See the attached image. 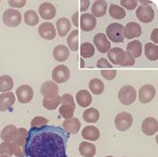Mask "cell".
I'll return each instance as SVG.
<instances>
[{
	"label": "cell",
	"instance_id": "cell-1",
	"mask_svg": "<svg viewBox=\"0 0 158 157\" xmlns=\"http://www.w3.org/2000/svg\"><path fill=\"white\" fill-rule=\"evenodd\" d=\"M69 134L59 126L44 125L27 132L25 155L27 157H68Z\"/></svg>",
	"mask_w": 158,
	"mask_h": 157
},
{
	"label": "cell",
	"instance_id": "cell-2",
	"mask_svg": "<svg viewBox=\"0 0 158 157\" xmlns=\"http://www.w3.org/2000/svg\"><path fill=\"white\" fill-rule=\"evenodd\" d=\"M76 105L73 97L70 94H64L61 96V106L60 107V114L65 119L69 120L73 118Z\"/></svg>",
	"mask_w": 158,
	"mask_h": 157
},
{
	"label": "cell",
	"instance_id": "cell-3",
	"mask_svg": "<svg viewBox=\"0 0 158 157\" xmlns=\"http://www.w3.org/2000/svg\"><path fill=\"white\" fill-rule=\"evenodd\" d=\"M27 137V131L25 128H19L18 135L15 140L11 143L13 146L14 155L18 157H24L25 155V146L26 140Z\"/></svg>",
	"mask_w": 158,
	"mask_h": 157
},
{
	"label": "cell",
	"instance_id": "cell-4",
	"mask_svg": "<svg viewBox=\"0 0 158 157\" xmlns=\"http://www.w3.org/2000/svg\"><path fill=\"white\" fill-rule=\"evenodd\" d=\"M119 101L123 105H131L136 100V90L135 87L131 85H125L121 88L118 93Z\"/></svg>",
	"mask_w": 158,
	"mask_h": 157
},
{
	"label": "cell",
	"instance_id": "cell-5",
	"mask_svg": "<svg viewBox=\"0 0 158 157\" xmlns=\"http://www.w3.org/2000/svg\"><path fill=\"white\" fill-rule=\"evenodd\" d=\"M106 35L111 41L114 43H123V26L118 23H112L106 29Z\"/></svg>",
	"mask_w": 158,
	"mask_h": 157
},
{
	"label": "cell",
	"instance_id": "cell-6",
	"mask_svg": "<svg viewBox=\"0 0 158 157\" xmlns=\"http://www.w3.org/2000/svg\"><path fill=\"white\" fill-rule=\"evenodd\" d=\"M133 122L134 119L132 114L125 112H120L119 114H117L114 120L116 129L120 132H125L128 129H130V127L133 124Z\"/></svg>",
	"mask_w": 158,
	"mask_h": 157
},
{
	"label": "cell",
	"instance_id": "cell-7",
	"mask_svg": "<svg viewBox=\"0 0 158 157\" xmlns=\"http://www.w3.org/2000/svg\"><path fill=\"white\" fill-rule=\"evenodd\" d=\"M22 20V15L16 9H6L3 14V22L9 27H16L19 26Z\"/></svg>",
	"mask_w": 158,
	"mask_h": 157
},
{
	"label": "cell",
	"instance_id": "cell-8",
	"mask_svg": "<svg viewBox=\"0 0 158 157\" xmlns=\"http://www.w3.org/2000/svg\"><path fill=\"white\" fill-rule=\"evenodd\" d=\"M51 76L55 83H65L70 78L69 68L65 65H59L53 69Z\"/></svg>",
	"mask_w": 158,
	"mask_h": 157
},
{
	"label": "cell",
	"instance_id": "cell-9",
	"mask_svg": "<svg viewBox=\"0 0 158 157\" xmlns=\"http://www.w3.org/2000/svg\"><path fill=\"white\" fill-rule=\"evenodd\" d=\"M156 95V88L151 84H145L142 86L139 90V101L141 103H148L154 100V98Z\"/></svg>",
	"mask_w": 158,
	"mask_h": 157
},
{
	"label": "cell",
	"instance_id": "cell-10",
	"mask_svg": "<svg viewBox=\"0 0 158 157\" xmlns=\"http://www.w3.org/2000/svg\"><path fill=\"white\" fill-rule=\"evenodd\" d=\"M135 14L137 19L143 23H151L155 19V11L151 6H140Z\"/></svg>",
	"mask_w": 158,
	"mask_h": 157
},
{
	"label": "cell",
	"instance_id": "cell-11",
	"mask_svg": "<svg viewBox=\"0 0 158 157\" xmlns=\"http://www.w3.org/2000/svg\"><path fill=\"white\" fill-rule=\"evenodd\" d=\"M40 93L46 99L56 98L59 96V86L51 81H47L41 85Z\"/></svg>",
	"mask_w": 158,
	"mask_h": 157
},
{
	"label": "cell",
	"instance_id": "cell-12",
	"mask_svg": "<svg viewBox=\"0 0 158 157\" xmlns=\"http://www.w3.org/2000/svg\"><path fill=\"white\" fill-rule=\"evenodd\" d=\"M93 43L101 53H106L111 49V42L103 33H98L93 38Z\"/></svg>",
	"mask_w": 158,
	"mask_h": 157
},
{
	"label": "cell",
	"instance_id": "cell-13",
	"mask_svg": "<svg viewBox=\"0 0 158 157\" xmlns=\"http://www.w3.org/2000/svg\"><path fill=\"white\" fill-rule=\"evenodd\" d=\"M18 100L20 103H28L34 96V90L29 85H21L16 91Z\"/></svg>",
	"mask_w": 158,
	"mask_h": 157
},
{
	"label": "cell",
	"instance_id": "cell-14",
	"mask_svg": "<svg viewBox=\"0 0 158 157\" xmlns=\"http://www.w3.org/2000/svg\"><path fill=\"white\" fill-rule=\"evenodd\" d=\"M39 34L44 39L52 40L56 38L57 32H56V28L52 23L44 22L39 27Z\"/></svg>",
	"mask_w": 158,
	"mask_h": 157
},
{
	"label": "cell",
	"instance_id": "cell-15",
	"mask_svg": "<svg viewBox=\"0 0 158 157\" xmlns=\"http://www.w3.org/2000/svg\"><path fill=\"white\" fill-rule=\"evenodd\" d=\"M142 35V27L136 22H129L123 27V38L127 39H133Z\"/></svg>",
	"mask_w": 158,
	"mask_h": 157
},
{
	"label": "cell",
	"instance_id": "cell-16",
	"mask_svg": "<svg viewBox=\"0 0 158 157\" xmlns=\"http://www.w3.org/2000/svg\"><path fill=\"white\" fill-rule=\"evenodd\" d=\"M142 131L147 136H152L158 132L157 120L153 117H148L142 123Z\"/></svg>",
	"mask_w": 158,
	"mask_h": 157
},
{
	"label": "cell",
	"instance_id": "cell-17",
	"mask_svg": "<svg viewBox=\"0 0 158 157\" xmlns=\"http://www.w3.org/2000/svg\"><path fill=\"white\" fill-rule=\"evenodd\" d=\"M39 13L43 19L50 20L54 19L56 16V7L52 4L48 2H45L40 6Z\"/></svg>",
	"mask_w": 158,
	"mask_h": 157
},
{
	"label": "cell",
	"instance_id": "cell-18",
	"mask_svg": "<svg viewBox=\"0 0 158 157\" xmlns=\"http://www.w3.org/2000/svg\"><path fill=\"white\" fill-rule=\"evenodd\" d=\"M80 24H81V27L83 31L89 32V31H91L95 28L97 20L91 14L84 13L81 17Z\"/></svg>",
	"mask_w": 158,
	"mask_h": 157
},
{
	"label": "cell",
	"instance_id": "cell-19",
	"mask_svg": "<svg viewBox=\"0 0 158 157\" xmlns=\"http://www.w3.org/2000/svg\"><path fill=\"white\" fill-rule=\"evenodd\" d=\"M16 101V97L13 92H4L0 95V112H6L12 107Z\"/></svg>",
	"mask_w": 158,
	"mask_h": 157
},
{
	"label": "cell",
	"instance_id": "cell-20",
	"mask_svg": "<svg viewBox=\"0 0 158 157\" xmlns=\"http://www.w3.org/2000/svg\"><path fill=\"white\" fill-rule=\"evenodd\" d=\"M18 132H19V128H17L13 124H8V125L5 126L4 129L2 130L1 134H0V138L4 142L12 143L15 140V138L17 137Z\"/></svg>",
	"mask_w": 158,
	"mask_h": 157
},
{
	"label": "cell",
	"instance_id": "cell-21",
	"mask_svg": "<svg viewBox=\"0 0 158 157\" xmlns=\"http://www.w3.org/2000/svg\"><path fill=\"white\" fill-rule=\"evenodd\" d=\"M81 122L78 118H71L69 120H65L62 123V127L64 131L68 134H76L80 132L81 129Z\"/></svg>",
	"mask_w": 158,
	"mask_h": 157
},
{
	"label": "cell",
	"instance_id": "cell-22",
	"mask_svg": "<svg viewBox=\"0 0 158 157\" xmlns=\"http://www.w3.org/2000/svg\"><path fill=\"white\" fill-rule=\"evenodd\" d=\"M107 3L106 1L103 0H97L93 3V5L91 6V12H92V16L96 19V18H102L103 16H105L106 11H107Z\"/></svg>",
	"mask_w": 158,
	"mask_h": 157
},
{
	"label": "cell",
	"instance_id": "cell-23",
	"mask_svg": "<svg viewBox=\"0 0 158 157\" xmlns=\"http://www.w3.org/2000/svg\"><path fill=\"white\" fill-rule=\"evenodd\" d=\"M69 48L64 45H59L53 49V58L59 62H64L69 59Z\"/></svg>",
	"mask_w": 158,
	"mask_h": 157
},
{
	"label": "cell",
	"instance_id": "cell-24",
	"mask_svg": "<svg viewBox=\"0 0 158 157\" xmlns=\"http://www.w3.org/2000/svg\"><path fill=\"white\" fill-rule=\"evenodd\" d=\"M76 101H77L78 104L81 107L86 108V107H89L91 104L92 97H91L90 93L88 90H81L77 92V94H76Z\"/></svg>",
	"mask_w": 158,
	"mask_h": 157
},
{
	"label": "cell",
	"instance_id": "cell-25",
	"mask_svg": "<svg viewBox=\"0 0 158 157\" xmlns=\"http://www.w3.org/2000/svg\"><path fill=\"white\" fill-rule=\"evenodd\" d=\"M81 135H82V138L85 140L95 142L100 138V131L95 126L89 125L83 128L81 132Z\"/></svg>",
	"mask_w": 158,
	"mask_h": 157
},
{
	"label": "cell",
	"instance_id": "cell-26",
	"mask_svg": "<svg viewBox=\"0 0 158 157\" xmlns=\"http://www.w3.org/2000/svg\"><path fill=\"white\" fill-rule=\"evenodd\" d=\"M80 155L83 157H93L96 155V147L93 143L81 142L79 146Z\"/></svg>",
	"mask_w": 158,
	"mask_h": 157
},
{
	"label": "cell",
	"instance_id": "cell-27",
	"mask_svg": "<svg viewBox=\"0 0 158 157\" xmlns=\"http://www.w3.org/2000/svg\"><path fill=\"white\" fill-rule=\"evenodd\" d=\"M56 27L58 30V34L60 37H66L67 34L69 32L71 28V24L70 21L66 18H61L57 20L56 22Z\"/></svg>",
	"mask_w": 158,
	"mask_h": 157
},
{
	"label": "cell",
	"instance_id": "cell-28",
	"mask_svg": "<svg viewBox=\"0 0 158 157\" xmlns=\"http://www.w3.org/2000/svg\"><path fill=\"white\" fill-rule=\"evenodd\" d=\"M126 50L134 59L139 58L143 52V45H142L141 41L134 40V41H131L127 44Z\"/></svg>",
	"mask_w": 158,
	"mask_h": 157
},
{
	"label": "cell",
	"instance_id": "cell-29",
	"mask_svg": "<svg viewBox=\"0 0 158 157\" xmlns=\"http://www.w3.org/2000/svg\"><path fill=\"white\" fill-rule=\"evenodd\" d=\"M135 63V60L127 52L123 50L121 54L118 57V60L116 61V65H120L123 67H130L134 66Z\"/></svg>",
	"mask_w": 158,
	"mask_h": 157
},
{
	"label": "cell",
	"instance_id": "cell-30",
	"mask_svg": "<svg viewBox=\"0 0 158 157\" xmlns=\"http://www.w3.org/2000/svg\"><path fill=\"white\" fill-rule=\"evenodd\" d=\"M144 55L145 57L152 61L158 60V47L154 43H146L144 46Z\"/></svg>",
	"mask_w": 158,
	"mask_h": 157
},
{
	"label": "cell",
	"instance_id": "cell-31",
	"mask_svg": "<svg viewBox=\"0 0 158 157\" xmlns=\"http://www.w3.org/2000/svg\"><path fill=\"white\" fill-rule=\"evenodd\" d=\"M83 119L86 122L89 123H95L100 119V112L95 108H89L86 109L83 112Z\"/></svg>",
	"mask_w": 158,
	"mask_h": 157
},
{
	"label": "cell",
	"instance_id": "cell-32",
	"mask_svg": "<svg viewBox=\"0 0 158 157\" xmlns=\"http://www.w3.org/2000/svg\"><path fill=\"white\" fill-rule=\"evenodd\" d=\"M109 14H110V16L113 18V19H118V20L124 19L125 16H126L125 10L122 6H118V5H115V4H112L110 6Z\"/></svg>",
	"mask_w": 158,
	"mask_h": 157
},
{
	"label": "cell",
	"instance_id": "cell-33",
	"mask_svg": "<svg viewBox=\"0 0 158 157\" xmlns=\"http://www.w3.org/2000/svg\"><path fill=\"white\" fill-rule=\"evenodd\" d=\"M14 87V81L8 75L0 76V91L6 92L10 91Z\"/></svg>",
	"mask_w": 158,
	"mask_h": 157
},
{
	"label": "cell",
	"instance_id": "cell-34",
	"mask_svg": "<svg viewBox=\"0 0 158 157\" xmlns=\"http://www.w3.org/2000/svg\"><path fill=\"white\" fill-rule=\"evenodd\" d=\"M69 48L72 51H77L79 49V30L75 29L69 34L67 38Z\"/></svg>",
	"mask_w": 158,
	"mask_h": 157
},
{
	"label": "cell",
	"instance_id": "cell-35",
	"mask_svg": "<svg viewBox=\"0 0 158 157\" xmlns=\"http://www.w3.org/2000/svg\"><path fill=\"white\" fill-rule=\"evenodd\" d=\"M40 21L38 13L35 10H27L24 14V22L26 23L27 26L34 27L37 26Z\"/></svg>",
	"mask_w": 158,
	"mask_h": 157
},
{
	"label": "cell",
	"instance_id": "cell-36",
	"mask_svg": "<svg viewBox=\"0 0 158 157\" xmlns=\"http://www.w3.org/2000/svg\"><path fill=\"white\" fill-rule=\"evenodd\" d=\"M90 91L95 95H100L104 91V83L100 79H92L89 82Z\"/></svg>",
	"mask_w": 158,
	"mask_h": 157
},
{
	"label": "cell",
	"instance_id": "cell-37",
	"mask_svg": "<svg viewBox=\"0 0 158 157\" xmlns=\"http://www.w3.org/2000/svg\"><path fill=\"white\" fill-rule=\"evenodd\" d=\"M60 103H61V96H57L56 98H53V99H46V98H44L43 101H42L43 107L47 110H48V111L56 110Z\"/></svg>",
	"mask_w": 158,
	"mask_h": 157
},
{
	"label": "cell",
	"instance_id": "cell-38",
	"mask_svg": "<svg viewBox=\"0 0 158 157\" xmlns=\"http://www.w3.org/2000/svg\"><path fill=\"white\" fill-rule=\"evenodd\" d=\"M95 52L94 46L90 42H85L81 46V56L84 59H90L93 57Z\"/></svg>",
	"mask_w": 158,
	"mask_h": 157
},
{
	"label": "cell",
	"instance_id": "cell-39",
	"mask_svg": "<svg viewBox=\"0 0 158 157\" xmlns=\"http://www.w3.org/2000/svg\"><path fill=\"white\" fill-rule=\"evenodd\" d=\"M13 155H14V151H13L12 143L9 142H3L0 144V155L10 157Z\"/></svg>",
	"mask_w": 158,
	"mask_h": 157
},
{
	"label": "cell",
	"instance_id": "cell-40",
	"mask_svg": "<svg viewBox=\"0 0 158 157\" xmlns=\"http://www.w3.org/2000/svg\"><path fill=\"white\" fill-rule=\"evenodd\" d=\"M48 122V119L41 117V116H37L31 121L30 126H31V128H40L44 125H47Z\"/></svg>",
	"mask_w": 158,
	"mask_h": 157
},
{
	"label": "cell",
	"instance_id": "cell-41",
	"mask_svg": "<svg viewBox=\"0 0 158 157\" xmlns=\"http://www.w3.org/2000/svg\"><path fill=\"white\" fill-rule=\"evenodd\" d=\"M122 51H123V49L121 48H111L108 51V58H109V60H110V61L112 63L116 64L118 57H119V55L121 54Z\"/></svg>",
	"mask_w": 158,
	"mask_h": 157
},
{
	"label": "cell",
	"instance_id": "cell-42",
	"mask_svg": "<svg viewBox=\"0 0 158 157\" xmlns=\"http://www.w3.org/2000/svg\"><path fill=\"white\" fill-rule=\"evenodd\" d=\"M101 74L103 78H105L106 80L108 81H113L114 80V78L116 77V74H117V71L115 69H102L101 70Z\"/></svg>",
	"mask_w": 158,
	"mask_h": 157
},
{
	"label": "cell",
	"instance_id": "cell-43",
	"mask_svg": "<svg viewBox=\"0 0 158 157\" xmlns=\"http://www.w3.org/2000/svg\"><path fill=\"white\" fill-rule=\"evenodd\" d=\"M121 5L128 10H133L138 6V2L136 0H122Z\"/></svg>",
	"mask_w": 158,
	"mask_h": 157
},
{
	"label": "cell",
	"instance_id": "cell-44",
	"mask_svg": "<svg viewBox=\"0 0 158 157\" xmlns=\"http://www.w3.org/2000/svg\"><path fill=\"white\" fill-rule=\"evenodd\" d=\"M97 68H102V69H104V68H110V69H112L113 66L109 63V61L106 59L102 58V59H100L97 61Z\"/></svg>",
	"mask_w": 158,
	"mask_h": 157
},
{
	"label": "cell",
	"instance_id": "cell-45",
	"mask_svg": "<svg viewBox=\"0 0 158 157\" xmlns=\"http://www.w3.org/2000/svg\"><path fill=\"white\" fill-rule=\"evenodd\" d=\"M26 3H27L26 0H20V1H18V0H17V1L9 0V1H8V4H9L11 6H13V7H19V8L24 7L25 5H26Z\"/></svg>",
	"mask_w": 158,
	"mask_h": 157
},
{
	"label": "cell",
	"instance_id": "cell-46",
	"mask_svg": "<svg viewBox=\"0 0 158 157\" xmlns=\"http://www.w3.org/2000/svg\"><path fill=\"white\" fill-rule=\"evenodd\" d=\"M90 6V1H81V11H85L87 10V8Z\"/></svg>",
	"mask_w": 158,
	"mask_h": 157
},
{
	"label": "cell",
	"instance_id": "cell-47",
	"mask_svg": "<svg viewBox=\"0 0 158 157\" xmlns=\"http://www.w3.org/2000/svg\"><path fill=\"white\" fill-rule=\"evenodd\" d=\"M157 31L158 29L157 28H156V29H154L153 30V32H152V36H151V39L156 44L158 41H157Z\"/></svg>",
	"mask_w": 158,
	"mask_h": 157
},
{
	"label": "cell",
	"instance_id": "cell-48",
	"mask_svg": "<svg viewBox=\"0 0 158 157\" xmlns=\"http://www.w3.org/2000/svg\"><path fill=\"white\" fill-rule=\"evenodd\" d=\"M78 16H79V13L77 12V13L72 17V22H73V24H74L76 27H78V26H79V22H78V20H79V19H78Z\"/></svg>",
	"mask_w": 158,
	"mask_h": 157
},
{
	"label": "cell",
	"instance_id": "cell-49",
	"mask_svg": "<svg viewBox=\"0 0 158 157\" xmlns=\"http://www.w3.org/2000/svg\"><path fill=\"white\" fill-rule=\"evenodd\" d=\"M0 157H8V156H6V155H0Z\"/></svg>",
	"mask_w": 158,
	"mask_h": 157
},
{
	"label": "cell",
	"instance_id": "cell-50",
	"mask_svg": "<svg viewBox=\"0 0 158 157\" xmlns=\"http://www.w3.org/2000/svg\"><path fill=\"white\" fill-rule=\"evenodd\" d=\"M105 157H113V156H111V155H108V156H105Z\"/></svg>",
	"mask_w": 158,
	"mask_h": 157
}]
</instances>
